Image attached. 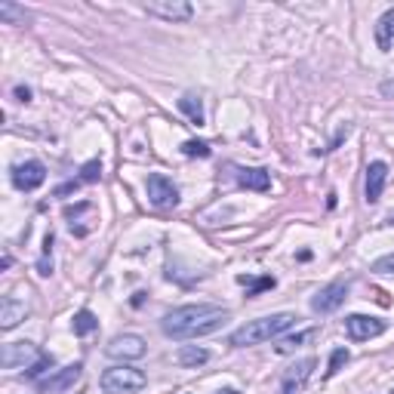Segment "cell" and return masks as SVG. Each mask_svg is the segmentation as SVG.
Listing matches in <instances>:
<instances>
[{"mask_svg": "<svg viewBox=\"0 0 394 394\" xmlns=\"http://www.w3.org/2000/svg\"><path fill=\"white\" fill-rule=\"evenodd\" d=\"M314 367H318V360L314 358H305V360H299V364H293L287 373H283V379H281V394H299L302 391Z\"/></svg>", "mask_w": 394, "mask_h": 394, "instance_id": "4fadbf2b", "label": "cell"}, {"mask_svg": "<svg viewBox=\"0 0 394 394\" xmlns=\"http://www.w3.org/2000/svg\"><path fill=\"white\" fill-rule=\"evenodd\" d=\"M65 219H68V228H71V234L83 237V234H90V231L96 228V206H92L90 200H83V204H74V206H65Z\"/></svg>", "mask_w": 394, "mask_h": 394, "instance_id": "30bf717a", "label": "cell"}, {"mask_svg": "<svg viewBox=\"0 0 394 394\" xmlns=\"http://www.w3.org/2000/svg\"><path fill=\"white\" fill-rule=\"evenodd\" d=\"M15 99H19V102H28V99H31V90H28V87H15Z\"/></svg>", "mask_w": 394, "mask_h": 394, "instance_id": "f1b7e54d", "label": "cell"}, {"mask_svg": "<svg viewBox=\"0 0 394 394\" xmlns=\"http://www.w3.org/2000/svg\"><path fill=\"white\" fill-rule=\"evenodd\" d=\"M46 370H52V358H50V354H43V358H41V360H37L34 367L28 370V379L41 382V373H46Z\"/></svg>", "mask_w": 394, "mask_h": 394, "instance_id": "4316f807", "label": "cell"}, {"mask_svg": "<svg viewBox=\"0 0 394 394\" xmlns=\"http://www.w3.org/2000/svg\"><path fill=\"white\" fill-rule=\"evenodd\" d=\"M80 376H83V364H68V367L56 370V373H50L46 379H41L37 388H41L43 394H59V391L74 388V385L80 382Z\"/></svg>", "mask_w": 394, "mask_h": 394, "instance_id": "8992f818", "label": "cell"}, {"mask_svg": "<svg viewBox=\"0 0 394 394\" xmlns=\"http://www.w3.org/2000/svg\"><path fill=\"white\" fill-rule=\"evenodd\" d=\"M234 179L250 191H268L272 188V173L268 169H256V167H237Z\"/></svg>", "mask_w": 394, "mask_h": 394, "instance_id": "2e32d148", "label": "cell"}, {"mask_svg": "<svg viewBox=\"0 0 394 394\" xmlns=\"http://www.w3.org/2000/svg\"><path fill=\"white\" fill-rule=\"evenodd\" d=\"M179 111L191 123H204V108H200V99L197 96H182L179 99Z\"/></svg>", "mask_w": 394, "mask_h": 394, "instance_id": "44dd1931", "label": "cell"}, {"mask_svg": "<svg viewBox=\"0 0 394 394\" xmlns=\"http://www.w3.org/2000/svg\"><path fill=\"white\" fill-rule=\"evenodd\" d=\"M176 360H179L182 367H204L206 360H210V351L200 349V345H182Z\"/></svg>", "mask_w": 394, "mask_h": 394, "instance_id": "ac0fdd59", "label": "cell"}, {"mask_svg": "<svg viewBox=\"0 0 394 394\" xmlns=\"http://www.w3.org/2000/svg\"><path fill=\"white\" fill-rule=\"evenodd\" d=\"M314 339H318V330H305V333H296V336L281 339L274 349H277V354H293L296 349H302L305 342H314Z\"/></svg>", "mask_w": 394, "mask_h": 394, "instance_id": "d6986e66", "label": "cell"}, {"mask_svg": "<svg viewBox=\"0 0 394 394\" xmlns=\"http://www.w3.org/2000/svg\"><path fill=\"white\" fill-rule=\"evenodd\" d=\"M148 385V376L142 370L129 367V364H118L102 373V391L105 394H142Z\"/></svg>", "mask_w": 394, "mask_h": 394, "instance_id": "3957f363", "label": "cell"}, {"mask_svg": "<svg viewBox=\"0 0 394 394\" xmlns=\"http://www.w3.org/2000/svg\"><path fill=\"white\" fill-rule=\"evenodd\" d=\"M237 281L250 290V296H259L262 290H274V277H256V281L253 277H237Z\"/></svg>", "mask_w": 394, "mask_h": 394, "instance_id": "603a6c76", "label": "cell"}, {"mask_svg": "<svg viewBox=\"0 0 394 394\" xmlns=\"http://www.w3.org/2000/svg\"><path fill=\"white\" fill-rule=\"evenodd\" d=\"M182 154L185 157H210V145L200 142V139H188V142L182 145Z\"/></svg>", "mask_w": 394, "mask_h": 394, "instance_id": "cb8c5ba5", "label": "cell"}, {"mask_svg": "<svg viewBox=\"0 0 394 394\" xmlns=\"http://www.w3.org/2000/svg\"><path fill=\"white\" fill-rule=\"evenodd\" d=\"M99 176H102V164H99V160H90V164L80 167V176H77V182H80V185H90V182H99Z\"/></svg>", "mask_w": 394, "mask_h": 394, "instance_id": "d4e9b609", "label": "cell"}, {"mask_svg": "<svg viewBox=\"0 0 394 394\" xmlns=\"http://www.w3.org/2000/svg\"><path fill=\"white\" fill-rule=\"evenodd\" d=\"M345 364H349V349H336L333 358H330V367H327V379H330V376H336Z\"/></svg>", "mask_w": 394, "mask_h": 394, "instance_id": "484cf974", "label": "cell"}, {"mask_svg": "<svg viewBox=\"0 0 394 394\" xmlns=\"http://www.w3.org/2000/svg\"><path fill=\"white\" fill-rule=\"evenodd\" d=\"M108 358L114 360H139L145 354V339L136 336V333H123V336H114L105 349Z\"/></svg>", "mask_w": 394, "mask_h": 394, "instance_id": "ba28073f", "label": "cell"}, {"mask_svg": "<svg viewBox=\"0 0 394 394\" xmlns=\"http://www.w3.org/2000/svg\"><path fill=\"white\" fill-rule=\"evenodd\" d=\"M376 43H379V50H391V43H394V6L385 10L379 15V22H376Z\"/></svg>", "mask_w": 394, "mask_h": 394, "instance_id": "e0dca14e", "label": "cell"}, {"mask_svg": "<svg viewBox=\"0 0 394 394\" xmlns=\"http://www.w3.org/2000/svg\"><path fill=\"white\" fill-rule=\"evenodd\" d=\"M373 272H382V274H394V253L391 256H382L379 262L373 265Z\"/></svg>", "mask_w": 394, "mask_h": 394, "instance_id": "83f0119b", "label": "cell"}, {"mask_svg": "<svg viewBox=\"0 0 394 394\" xmlns=\"http://www.w3.org/2000/svg\"><path fill=\"white\" fill-rule=\"evenodd\" d=\"M0 19H6L10 25H25V10L10 3V0H3V3H0Z\"/></svg>", "mask_w": 394, "mask_h": 394, "instance_id": "7402d4cb", "label": "cell"}, {"mask_svg": "<svg viewBox=\"0 0 394 394\" xmlns=\"http://www.w3.org/2000/svg\"><path fill=\"white\" fill-rule=\"evenodd\" d=\"M71 327H74V333H77V336H90L92 330H99V318H96L92 311H87V308H83V311H77V314H74Z\"/></svg>", "mask_w": 394, "mask_h": 394, "instance_id": "ffe728a7", "label": "cell"}, {"mask_svg": "<svg viewBox=\"0 0 394 394\" xmlns=\"http://www.w3.org/2000/svg\"><path fill=\"white\" fill-rule=\"evenodd\" d=\"M145 13L167 22H188L195 15V6L188 0H154V3H145Z\"/></svg>", "mask_w": 394, "mask_h": 394, "instance_id": "9c48e42d", "label": "cell"}, {"mask_svg": "<svg viewBox=\"0 0 394 394\" xmlns=\"http://www.w3.org/2000/svg\"><path fill=\"white\" fill-rule=\"evenodd\" d=\"M296 321L299 318H296V314H290V311L250 321V323H244L241 330H234V333H231V345H234V349H250V345L272 342V339H281L287 330L296 327Z\"/></svg>", "mask_w": 394, "mask_h": 394, "instance_id": "7a4b0ae2", "label": "cell"}, {"mask_svg": "<svg viewBox=\"0 0 394 394\" xmlns=\"http://www.w3.org/2000/svg\"><path fill=\"white\" fill-rule=\"evenodd\" d=\"M216 394H241L237 388H222V391H216Z\"/></svg>", "mask_w": 394, "mask_h": 394, "instance_id": "f546056e", "label": "cell"}, {"mask_svg": "<svg viewBox=\"0 0 394 394\" xmlns=\"http://www.w3.org/2000/svg\"><path fill=\"white\" fill-rule=\"evenodd\" d=\"M145 191H148L151 206H157V210H173V206L179 204V188L173 185V179H167V176H160V173L148 176Z\"/></svg>", "mask_w": 394, "mask_h": 394, "instance_id": "5b68a950", "label": "cell"}, {"mask_svg": "<svg viewBox=\"0 0 394 394\" xmlns=\"http://www.w3.org/2000/svg\"><path fill=\"white\" fill-rule=\"evenodd\" d=\"M345 333L354 342H370V339L385 333V321L367 318V314H351V318H345Z\"/></svg>", "mask_w": 394, "mask_h": 394, "instance_id": "52a82bcc", "label": "cell"}, {"mask_svg": "<svg viewBox=\"0 0 394 394\" xmlns=\"http://www.w3.org/2000/svg\"><path fill=\"white\" fill-rule=\"evenodd\" d=\"M385 182H388V164L382 160H373L367 167V182H364V195H367V204H376L385 191Z\"/></svg>", "mask_w": 394, "mask_h": 394, "instance_id": "5bb4252c", "label": "cell"}, {"mask_svg": "<svg viewBox=\"0 0 394 394\" xmlns=\"http://www.w3.org/2000/svg\"><path fill=\"white\" fill-rule=\"evenodd\" d=\"M388 225H394V213H391V216H388Z\"/></svg>", "mask_w": 394, "mask_h": 394, "instance_id": "4dcf8cb0", "label": "cell"}, {"mask_svg": "<svg viewBox=\"0 0 394 394\" xmlns=\"http://www.w3.org/2000/svg\"><path fill=\"white\" fill-rule=\"evenodd\" d=\"M349 299V283H342V281H336V283H327L318 296L311 299V308L318 314H333L339 305Z\"/></svg>", "mask_w": 394, "mask_h": 394, "instance_id": "7c38bea8", "label": "cell"}, {"mask_svg": "<svg viewBox=\"0 0 394 394\" xmlns=\"http://www.w3.org/2000/svg\"><path fill=\"white\" fill-rule=\"evenodd\" d=\"M41 358L43 354L31 342H10V345H3V351H0V364H3V370H25V373Z\"/></svg>", "mask_w": 394, "mask_h": 394, "instance_id": "277c9868", "label": "cell"}, {"mask_svg": "<svg viewBox=\"0 0 394 394\" xmlns=\"http://www.w3.org/2000/svg\"><path fill=\"white\" fill-rule=\"evenodd\" d=\"M43 182H46V167L41 160H25V164H19L13 169V185L19 191H34Z\"/></svg>", "mask_w": 394, "mask_h": 394, "instance_id": "8fae6325", "label": "cell"}, {"mask_svg": "<svg viewBox=\"0 0 394 394\" xmlns=\"http://www.w3.org/2000/svg\"><path fill=\"white\" fill-rule=\"evenodd\" d=\"M231 321V311L219 305H182L173 308L164 321L160 330L169 339H197V336H210L216 330H222Z\"/></svg>", "mask_w": 394, "mask_h": 394, "instance_id": "6da1fadb", "label": "cell"}, {"mask_svg": "<svg viewBox=\"0 0 394 394\" xmlns=\"http://www.w3.org/2000/svg\"><path fill=\"white\" fill-rule=\"evenodd\" d=\"M28 318V305L22 302V299L15 296H6L3 302H0V330L3 333H10V330H15L22 321Z\"/></svg>", "mask_w": 394, "mask_h": 394, "instance_id": "9a60e30c", "label": "cell"}]
</instances>
